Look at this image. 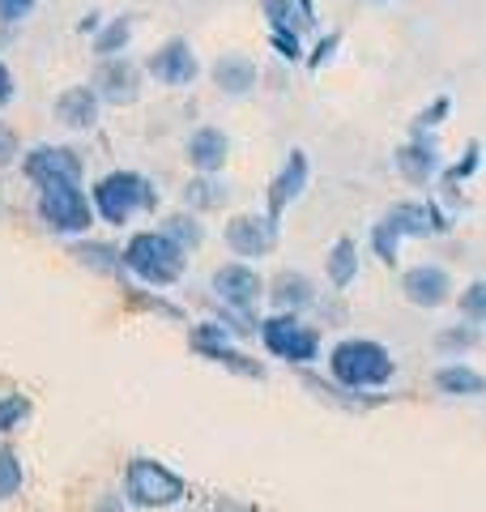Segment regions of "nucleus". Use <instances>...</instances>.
Returning <instances> with one entry per match:
<instances>
[{
	"mask_svg": "<svg viewBox=\"0 0 486 512\" xmlns=\"http://www.w3.org/2000/svg\"><path fill=\"white\" fill-rule=\"evenodd\" d=\"M299 13H303V22H307V26L316 22V13H312V0H299Z\"/></svg>",
	"mask_w": 486,
	"mask_h": 512,
	"instance_id": "4c0bfd02",
	"label": "nucleus"
},
{
	"mask_svg": "<svg viewBox=\"0 0 486 512\" xmlns=\"http://www.w3.org/2000/svg\"><path fill=\"white\" fill-rule=\"evenodd\" d=\"M273 244H278V218H261V214H239L226 222V248H231L235 256H265L273 252Z\"/></svg>",
	"mask_w": 486,
	"mask_h": 512,
	"instance_id": "1a4fd4ad",
	"label": "nucleus"
},
{
	"mask_svg": "<svg viewBox=\"0 0 486 512\" xmlns=\"http://www.w3.org/2000/svg\"><path fill=\"white\" fill-rule=\"evenodd\" d=\"M261 13L269 18V30H295L299 35V26H307L303 13H295L290 0H261Z\"/></svg>",
	"mask_w": 486,
	"mask_h": 512,
	"instance_id": "393cba45",
	"label": "nucleus"
},
{
	"mask_svg": "<svg viewBox=\"0 0 486 512\" xmlns=\"http://www.w3.org/2000/svg\"><path fill=\"white\" fill-rule=\"evenodd\" d=\"M354 278H359V248H354V239H337L329 248V282L346 291Z\"/></svg>",
	"mask_w": 486,
	"mask_h": 512,
	"instance_id": "412c9836",
	"label": "nucleus"
},
{
	"mask_svg": "<svg viewBox=\"0 0 486 512\" xmlns=\"http://www.w3.org/2000/svg\"><path fill=\"white\" fill-rule=\"evenodd\" d=\"M192 346H197L205 359L222 363V367H235V372H243V376H261V367H256V363H243L239 350L226 346V329H218V325H201L197 333H192Z\"/></svg>",
	"mask_w": 486,
	"mask_h": 512,
	"instance_id": "f3484780",
	"label": "nucleus"
},
{
	"mask_svg": "<svg viewBox=\"0 0 486 512\" xmlns=\"http://www.w3.org/2000/svg\"><path fill=\"white\" fill-rule=\"evenodd\" d=\"M73 256H81L86 265H94V269H124V252H111V248H103V244H77L73 248Z\"/></svg>",
	"mask_w": 486,
	"mask_h": 512,
	"instance_id": "cd10ccee",
	"label": "nucleus"
},
{
	"mask_svg": "<svg viewBox=\"0 0 486 512\" xmlns=\"http://www.w3.org/2000/svg\"><path fill=\"white\" fill-rule=\"evenodd\" d=\"M435 389L448 393V397H478V393H486V376L474 372V367H465V363H448L435 372Z\"/></svg>",
	"mask_w": 486,
	"mask_h": 512,
	"instance_id": "aec40b11",
	"label": "nucleus"
},
{
	"mask_svg": "<svg viewBox=\"0 0 486 512\" xmlns=\"http://www.w3.org/2000/svg\"><path fill=\"white\" fill-rule=\"evenodd\" d=\"M329 372H333L337 384H346V389H384V384L393 380L397 363H393V355H388L380 342L350 338V342L333 346Z\"/></svg>",
	"mask_w": 486,
	"mask_h": 512,
	"instance_id": "f257e3e1",
	"label": "nucleus"
},
{
	"mask_svg": "<svg viewBox=\"0 0 486 512\" xmlns=\"http://www.w3.org/2000/svg\"><path fill=\"white\" fill-rule=\"evenodd\" d=\"M13 99V73H9V64L0 60V107H5Z\"/></svg>",
	"mask_w": 486,
	"mask_h": 512,
	"instance_id": "c9c22d12",
	"label": "nucleus"
},
{
	"mask_svg": "<svg viewBox=\"0 0 486 512\" xmlns=\"http://www.w3.org/2000/svg\"><path fill=\"white\" fill-rule=\"evenodd\" d=\"M26 474H22V457L13 448H0V500H13L22 491Z\"/></svg>",
	"mask_w": 486,
	"mask_h": 512,
	"instance_id": "b1692460",
	"label": "nucleus"
},
{
	"mask_svg": "<svg viewBox=\"0 0 486 512\" xmlns=\"http://www.w3.org/2000/svg\"><path fill=\"white\" fill-rule=\"evenodd\" d=\"M218 184L214 180H197V184H188V205H222L226 192H214Z\"/></svg>",
	"mask_w": 486,
	"mask_h": 512,
	"instance_id": "2f4dec72",
	"label": "nucleus"
},
{
	"mask_svg": "<svg viewBox=\"0 0 486 512\" xmlns=\"http://www.w3.org/2000/svg\"><path fill=\"white\" fill-rule=\"evenodd\" d=\"M261 342L273 359H286V363H312L320 355L316 329H307L295 312H278L261 320Z\"/></svg>",
	"mask_w": 486,
	"mask_h": 512,
	"instance_id": "423d86ee",
	"label": "nucleus"
},
{
	"mask_svg": "<svg viewBox=\"0 0 486 512\" xmlns=\"http://www.w3.org/2000/svg\"><path fill=\"white\" fill-rule=\"evenodd\" d=\"M371 248H376V256L384 265L397 261V248H401V235L388 227V222H376V231H371Z\"/></svg>",
	"mask_w": 486,
	"mask_h": 512,
	"instance_id": "c756f323",
	"label": "nucleus"
},
{
	"mask_svg": "<svg viewBox=\"0 0 486 512\" xmlns=\"http://www.w3.org/2000/svg\"><path fill=\"white\" fill-rule=\"evenodd\" d=\"M376 5H388V0H376Z\"/></svg>",
	"mask_w": 486,
	"mask_h": 512,
	"instance_id": "58836bf2",
	"label": "nucleus"
},
{
	"mask_svg": "<svg viewBox=\"0 0 486 512\" xmlns=\"http://www.w3.org/2000/svg\"><path fill=\"white\" fill-rule=\"evenodd\" d=\"M401 291L414 308H444L452 299V278L444 265H414L410 274L401 278Z\"/></svg>",
	"mask_w": 486,
	"mask_h": 512,
	"instance_id": "f8f14e48",
	"label": "nucleus"
},
{
	"mask_svg": "<svg viewBox=\"0 0 486 512\" xmlns=\"http://www.w3.org/2000/svg\"><path fill=\"white\" fill-rule=\"evenodd\" d=\"M316 295H312V282H307L303 274H282L278 282H273V303H278L282 312L290 308H307Z\"/></svg>",
	"mask_w": 486,
	"mask_h": 512,
	"instance_id": "4be33fe9",
	"label": "nucleus"
},
{
	"mask_svg": "<svg viewBox=\"0 0 486 512\" xmlns=\"http://www.w3.org/2000/svg\"><path fill=\"white\" fill-rule=\"evenodd\" d=\"M94 90H99V99L107 103H137V94H141V69L133 60H124V56H107L99 64V73H94Z\"/></svg>",
	"mask_w": 486,
	"mask_h": 512,
	"instance_id": "9b49d317",
	"label": "nucleus"
},
{
	"mask_svg": "<svg viewBox=\"0 0 486 512\" xmlns=\"http://www.w3.org/2000/svg\"><path fill=\"white\" fill-rule=\"evenodd\" d=\"M39 218L56 235H81L94 227V210L81 184H43L39 188Z\"/></svg>",
	"mask_w": 486,
	"mask_h": 512,
	"instance_id": "39448f33",
	"label": "nucleus"
},
{
	"mask_svg": "<svg viewBox=\"0 0 486 512\" xmlns=\"http://www.w3.org/2000/svg\"><path fill=\"white\" fill-rule=\"evenodd\" d=\"M444 111H448V99H440V103H435L431 111H423V116H418V128H431V124H440V116H444Z\"/></svg>",
	"mask_w": 486,
	"mask_h": 512,
	"instance_id": "e433bc0d",
	"label": "nucleus"
},
{
	"mask_svg": "<svg viewBox=\"0 0 486 512\" xmlns=\"http://www.w3.org/2000/svg\"><path fill=\"white\" fill-rule=\"evenodd\" d=\"M393 163H397V171H401V180H410V184H427L431 175H435V167H440V154H435V146L431 141H410V146H401L397 154H393Z\"/></svg>",
	"mask_w": 486,
	"mask_h": 512,
	"instance_id": "a211bd4d",
	"label": "nucleus"
},
{
	"mask_svg": "<svg viewBox=\"0 0 486 512\" xmlns=\"http://www.w3.org/2000/svg\"><path fill=\"white\" fill-rule=\"evenodd\" d=\"M145 73H150L158 86L184 90V86L197 82L201 64H197V52H192V43H184V39H167V43L158 47V52H150V60H145Z\"/></svg>",
	"mask_w": 486,
	"mask_h": 512,
	"instance_id": "0eeeda50",
	"label": "nucleus"
},
{
	"mask_svg": "<svg viewBox=\"0 0 486 512\" xmlns=\"http://www.w3.org/2000/svg\"><path fill=\"white\" fill-rule=\"evenodd\" d=\"M303 188H307V154L290 150L286 167L273 175V184H269V218H282L286 205L303 197Z\"/></svg>",
	"mask_w": 486,
	"mask_h": 512,
	"instance_id": "4468645a",
	"label": "nucleus"
},
{
	"mask_svg": "<svg viewBox=\"0 0 486 512\" xmlns=\"http://www.w3.org/2000/svg\"><path fill=\"white\" fill-rule=\"evenodd\" d=\"M226 154H231V141H226L222 128H197L188 137V163L201 175H218L226 167Z\"/></svg>",
	"mask_w": 486,
	"mask_h": 512,
	"instance_id": "2eb2a0df",
	"label": "nucleus"
},
{
	"mask_svg": "<svg viewBox=\"0 0 486 512\" xmlns=\"http://www.w3.org/2000/svg\"><path fill=\"white\" fill-rule=\"evenodd\" d=\"M162 231H167V235H171L180 248H197L201 239H205L201 222H197V218H188V214H175V218H167V227H162Z\"/></svg>",
	"mask_w": 486,
	"mask_h": 512,
	"instance_id": "bb28decb",
	"label": "nucleus"
},
{
	"mask_svg": "<svg viewBox=\"0 0 486 512\" xmlns=\"http://www.w3.org/2000/svg\"><path fill=\"white\" fill-rule=\"evenodd\" d=\"M457 308H461V316L469 320V325H486V278L465 286L461 299H457Z\"/></svg>",
	"mask_w": 486,
	"mask_h": 512,
	"instance_id": "a878e982",
	"label": "nucleus"
},
{
	"mask_svg": "<svg viewBox=\"0 0 486 512\" xmlns=\"http://www.w3.org/2000/svg\"><path fill=\"white\" fill-rule=\"evenodd\" d=\"M440 346L444 350H469V346H478V329H448V333H440Z\"/></svg>",
	"mask_w": 486,
	"mask_h": 512,
	"instance_id": "473e14b6",
	"label": "nucleus"
},
{
	"mask_svg": "<svg viewBox=\"0 0 486 512\" xmlns=\"http://www.w3.org/2000/svg\"><path fill=\"white\" fill-rule=\"evenodd\" d=\"M384 222H388V227H393L401 239H405V235L427 239V235H444V231H448V218L435 210L431 201H401V205H393V210L384 214Z\"/></svg>",
	"mask_w": 486,
	"mask_h": 512,
	"instance_id": "ddd939ff",
	"label": "nucleus"
},
{
	"mask_svg": "<svg viewBox=\"0 0 486 512\" xmlns=\"http://www.w3.org/2000/svg\"><path fill=\"white\" fill-rule=\"evenodd\" d=\"M214 295L226 303V308H235V312H248L256 299H261V274H256L252 265H243V261H231V265H218L214 269Z\"/></svg>",
	"mask_w": 486,
	"mask_h": 512,
	"instance_id": "9d476101",
	"label": "nucleus"
},
{
	"mask_svg": "<svg viewBox=\"0 0 486 512\" xmlns=\"http://www.w3.org/2000/svg\"><path fill=\"white\" fill-rule=\"evenodd\" d=\"M188 248H180L167 231H141L128 239L124 248V269L145 282V286H171L184 278V265H188Z\"/></svg>",
	"mask_w": 486,
	"mask_h": 512,
	"instance_id": "f03ea898",
	"label": "nucleus"
},
{
	"mask_svg": "<svg viewBox=\"0 0 486 512\" xmlns=\"http://www.w3.org/2000/svg\"><path fill=\"white\" fill-rule=\"evenodd\" d=\"M273 47H278L286 60H299V56H303V47H299V35H295V30H273Z\"/></svg>",
	"mask_w": 486,
	"mask_h": 512,
	"instance_id": "72a5a7b5",
	"label": "nucleus"
},
{
	"mask_svg": "<svg viewBox=\"0 0 486 512\" xmlns=\"http://www.w3.org/2000/svg\"><path fill=\"white\" fill-rule=\"evenodd\" d=\"M39 0H0V26H18L35 13Z\"/></svg>",
	"mask_w": 486,
	"mask_h": 512,
	"instance_id": "7c9ffc66",
	"label": "nucleus"
},
{
	"mask_svg": "<svg viewBox=\"0 0 486 512\" xmlns=\"http://www.w3.org/2000/svg\"><path fill=\"white\" fill-rule=\"evenodd\" d=\"M26 414H30V402H26L22 393L0 397V436H5V431H13V427H22Z\"/></svg>",
	"mask_w": 486,
	"mask_h": 512,
	"instance_id": "c85d7f7f",
	"label": "nucleus"
},
{
	"mask_svg": "<svg viewBox=\"0 0 486 512\" xmlns=\"http://www.w3.org/2000/svg\"><path fill=\"white\" fill-rule=\"evenodd\" d=\"M56 120L64 128H94L99 124V90L94 86H69L56 99Z\"/></svg>",
	"mask_w": 486,
	"mask_h": 512,
	"instance_id": "dca6fc26",
	"label": "nucleus"
},
{
	"mask_svg": "<svg viewBox=\"0 0 486 512\" xmlns=\"http://www.w3.org/2000/svg\"><path fill=\"white\" fill-rule=\"evenodd\" d=\"M214 86L222 94H248L256 86V64L248 56H235V52H226L214 60Z\"/></svg>",
	"mask_w": 486,
	"mask_h": 512,
	"instance_id": "6ab92c4d",
	"label": "nucleus"
},
{
	"mask_svg": "<svg viewBox=\"0 0 486 512\" xmlns=\"http://www.w3.org/2000/svg\"><path fill=\"white\" fill-rule=\"evenodd\" d=\"M128 39H133V18H111V26L103 30L99 39H94V56H120L124 47H128Z\"/></svg>",
	"mask_w": 486,
	"mask_h": 512,
	"instance_id": "5701e85b",
	"label": "nucleus"
},
{
	"mask_svg": "<svg viewBox=\"0 0 486 512\" xmlns=\"http://www.w3.org/2000/svg\"><path fill=\"white\" fill-rule=\"evenodd\" d=\"M150 205H154V188L137 171H111L94 184V210L111 227H124L137 210H150Z\"/></svg>",
	"mask_w": 486,
	"mask_h": 512,
	"instance_id": "7ed1b4c3",
	"label": "nucleus"
},
{
	"mask_svg": "<svg viewBox=\"0 0 486 512\" xmlns=\"http://www.w3.org/2000/svg\"><path fill=\"white\" fill-rule=\"evenodd\" d=\"M13 158H18V133L0 120V167H9Z\"/></svg>",
	"mask_w": 486,
	"mask_h": 512,
	"instance_id": "f704fd0d",
	"label": "nucleus"
},
{
	"mask_svg": "<svg viewBox=\"0 0 486 512\" xmlns=\"http://www.w3.org/2000/svg\"><path fill=\"white\" fill-rule=\"evenodd\" d=\"M124 487H128V500H133L137 508H171V504H180L188 495L184 478L175 470H167L162 461H154V457H133L128 461Z\"/></svg>",
	"mask_w": 486,
	"mask_h": 512,
	"instance_id": "20e7f679",
	"label": "nucleus"
},
{
	"mask_svg": "<svg viewBox=\"0 0 486 512\" xmlns=\"http://www.w3.org/2000/svg\"><path fill=\"white\" fill-rule=\"evenodd\" d=\"M22 171H26V180H35L39 188L43 184H81V158L69 146H35L26 154Z\"/></svg>",
	"mask_w": 486,
	"mask_h": 512,
	"instance_id": "6e6552de",
	"label": "nucleus"
}]
</instances>
